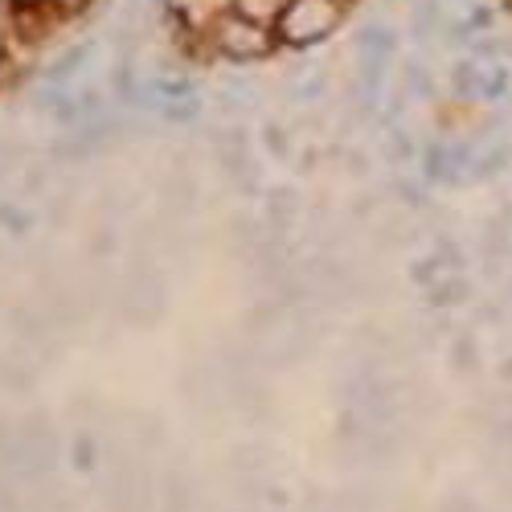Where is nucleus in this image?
<instances>
[{"instance_id":"nucleus-1","label":"nucleus","mask_w":512,"mask_h":512,"mask_svg":"<svg viewBox=\"0 0 512 512\" xmlns=\"http://www.w3.org/2000/svg\"><path fill=\"white\" fill-rule=\"evenodd\" d=\"M340 21L336 0H291L287 13L279 17V33L291 46H316L324 41Z\"/></svg>"},{"instance_id":"nucleus-2","label":"nucleus","mask_w":512,"mask_h":512,"mask_svg":"<svg viewBox=\"0 0 512 512\" xmlns=\"http://www.w3.org/2000/svg\"><path fill=\"white\" fill-rule=\"evenodd\" d=\"M218 41H222V50L234 54V58H263L271 50V33L263 25L246 21V17H226L222 29H218Z\"/></svg>"},{"instance_id":"nucleus-3","label":"nucleus","mask_w":512,"mask_h":512,"mask_svg":"<svg viewBox=\"0 0 512 512\" xmlns=\"http://www.w3.org/2000/svg\"><path fill=\"white\" fill-rule=\"evenodd\" d=\"M398 50V33L390 25H365L357 33V54H361V70H386L390 58Z\"/></svg>"},{"instance_id":"nucleus-4","label":"nucleus","mask_w":512,"mask_h":512,"mask_svg":"<svg viewBox=\"0 0 512 512\" xmlns=\"http://www.w3.org/2000/svg\"><path fill=\"white\" fill-rule=\"evenodd\" d=\"M238 5V17L254 21V25H267V21H279L287 13L291 0H234Z\"/></svg>"},{"instance_id":"nucleus-5","label":"nucleus","mask_w":512,"mask_h":512,"mask_svg":"<svg viewBox=\"0 0 512 512\" xmlns=\"http://www.w3.org/2000/svg\"><path fill=\"white\" fill-rule=\"evenodd\" d=\"M435 29H439V5L435 0H418L414 13H410V37L426 41V37H435Z\"/></svg>"},{"instance_id":"nucleus-6","label":"nucleus","mask_w":512,"mask_h":512,"mask_svg":"<svg viewBox=\"0 0 512 512\" xmlns=\"http://www.w3.org/2000/svg\"><path fill=\"white\" fill-rule=\"evenodd\" d=\"M168 119H193L197 115V99H181V103H164Z\"/></svg>"},{"instance_id":"nucleus-7","label":"nucleus","mask_w":512,"mask_h":512,"mask_svg":"<svg viewBox=\"0 0 512 512\" xmlns=\"http://www.w3.org/2000/svg\"><path fill=\"white\" fill-rule=\"evenodd\" d=\"M17 5H37V0H17Z\"/></svg>"}]
</instances>
